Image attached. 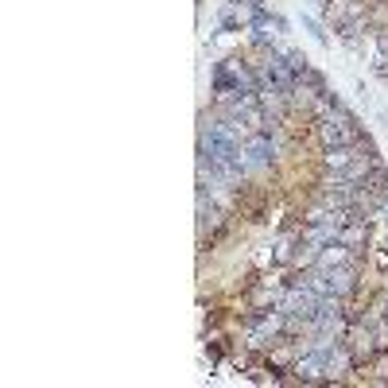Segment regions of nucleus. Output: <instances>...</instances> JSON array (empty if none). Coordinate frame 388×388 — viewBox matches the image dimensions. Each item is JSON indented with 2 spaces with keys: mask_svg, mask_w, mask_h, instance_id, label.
I'll list each match as a JSON object with an SVG mask.
<instances>
[{
  "mask_svg": "<svg viewBox=\"0 0 388 388\" xmlns=\"http://www.w3.org/2000/svg\"><path fill=\"white\" fill-rule=\"evenodd\" d=\"M319 140L326 144V148H346V144H357V128H354V120L346 117V109H342V105H334V109L319 120Z\"/></svg>",
  "mask_w": 388,
  "mask_h": 388,
  "instance_id": "1",
  "label": "nucleus"
},
{
  "mask_svg": "<svg viewBox=\"0 0 388 388\" xmlns=\"http://www.w3.org/2000/svg\"><path fill=\"white\" fill-rule=\"evenodd\" d=\"M241 155H249L245 160V167H268V160H272V144H268V136H261V132H253V140H249V148Z\"/></svg>",
  "mask_w": 388,
  "mask_h": 388,
  "instance_id": "2",
  "label": "nucleus"
},
{
  "mask_svg": "<svg viewBox=\"0 0 388 388\" xmlns=\"http://www.w3.org/2000/svg\"><path fill=\"white\" fill-rule=\"evenodd\" d=\"M296 373H299V380H322V373H326V357H322V349H314V354H307V357H299L296 361Z\"/></svg>",
  "mask_w": 388,
  "mask_h": 388,
  "instance_id": "3",
  "label": "nucleus"
},
{
  "mask_svg": "<svg viewBox=\"0 0 388 388\" xmlns=\"http://www.w3.org/2000/svg\"><path fill=\"white\" fill-rule=\"evenodd\" d=\"M349 261V245H342V241H330V245H322L319 249V268L322 272H330V268H338V264H346Z\"/></svg>",
  "mask_w": 388,
  "mask_h": 388,
  "instance_id": "4",
  "label": "nucleus"
},
{
  "mask_svg": "<svg viewBox=\"0 0 388 388\" xmlns=\"http://www.w3.org/2000/svg\"><path fill=\"white\" fill-rule=\"evenodd\" d=\"M354 160H357V144H346V148H326V155H322V163H326L330 171H338V175H342V171H346Z\"/></svg>",
  "mask_w": 388,
  "mask_h": 388,
  "instance_id": "5",
  "label": "nucleus"
},
{
  "mask_svg": "<svg viewBox=\"0 0 388 388\" xmlns=\"http://www.w3.org/2000/svg\"><path fill=\"white\" fill-rule=\"evenodd\" d=\"M326 279H330V291H334L338 299L354 291V268H346V264H338V268H330V272H326Z\"/></svg>",
  "mask_w": 388,
  "mask_h": 388,
  "instance_id": "6",
  "label": "nucleus"
},
{
  "mask_svg": "<svg viewBox=\"0 0 388 388\" xmlns=\"http://www.w3.org/2000/svg\"><path fill=\"white\" fill-rule=\"evenodd\" d=\"M365 237H369V229H365V221H361V218L346 221V226L338 229V241H342V245H361Z\"/></svg>",
  "mask_w": 388,
  "mask_h": 388,
  "instance_id": "7",
  "label": "nucleus"
},
{
  "mask_svg": "<svg viewBox=\"0 0 388 388\" xmlns=\"http://www.w3.org/2000/svg\"><path fill=\"white\" fill-rule=\"evenodd\" d=\"M373 349H377V338H373L369 330H357L354 334V357H369Z\"/></svg>",
  "mask_w": 388,
  "mask_h": 388,
  "instance_id": "8",
  "label": "nucleus"
},
{
  "mask_svg": "<svg viewBox=\"0 0 388 388\" xmlns=\"http://www.w3.org/2000/svg\"><path fill=\"white\" fill-rule=\"evenodd\" d=\"M361 186H369V190L384 194V190H388V175H384V167H380V163H377V167H373L369 175H365V183H361Z\"/></svg>",
  "mask_w": 388,
  "mask_h": 388,
  "instance_id": "9",
  "label": "nucleus"
},
{
  "mask_svg": "<svg viewBox=\"0 0 388 388\" xmlns=\"http://www.w3.org/2000/svg\"><path fill=\"white\" fill-rule=\"evenodd\" d=\"M299 357V346H279L276 354H272V365H276V369H284V365H291Z\"/></svg>",
  "mask_w": 388,
  "mask_h": 388,
  "instance_id": "10",
  "label": "nucleus"
},
{
  "mask_svg": "<svg viewBox=\"0 0 388 388\" xmlns=\"http://www.w3.org/2000/svg\"><path fill=\"white\" fill-rule=\"evenodd\" d=\"M346 365H349V354H346V349H334V354L326 357V373H342Z\"/></svg>",
  "mask_w": 388,
  "mask_h": 388,
  "instance_id": "11",
  "label": "nucleus"
},
{
  "mask_svg": "<svg viewBox=\"0 0 388 388\" xmlns=\"http://www.w3.org/2000/svg\"><path fill=\"white\" fill-rule=\"evenodd\" d=\"M279 299V291H268V287H256L253 291V307H268V303H276Z\"/></svg>",
  "mask_w": 388,
  "mask_h": 388,
  "instance_id": "12",
  "label": "nucleus"
},
{
  "mask_svg": "<svg viewBox=\"0 0 388 388\" xmlns=\"http://www.w3.org/2000/svg\"><path fill=\"white\" fill-rule=\"evenodd\" d=\"M291 249H296V245H291V237H287V241H279V245H276V264H287V261H291V256H296Z\"/></svg>",
  "mask_w": 388,
  "mask_h": 388,
  "instance_id": "13",
  "label": "nucleus"
},
{
  "mask_svg": "<svg viewBox=\"0 0 388 388\" xmlns=\"http://www.w3.org/2000/svg\"><path fill=\"white\" fill-rule=\"evenodd\" d=\"M377 59H388V27L377 32Z\"/></svg>",
  "mask_w": 388,
  "mask_h": 388,
  "instance_id": "14",
  "label": "nucleus"
}]
</instances>
